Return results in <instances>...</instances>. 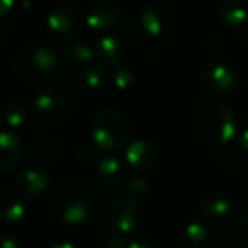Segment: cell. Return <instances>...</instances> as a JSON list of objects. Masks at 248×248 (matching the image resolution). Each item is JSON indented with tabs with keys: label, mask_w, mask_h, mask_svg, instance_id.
Wrapping results in <instances>:
<instances>
[{
	"label": "cell",
	"mask_w": 248,
	"mask_h": 248,
	"mask_svg": "<svg viewBox=\"0 0 248 248\" xmlns=\"http://www.w3.org/2000/svg\"><path fill=\"white\" fill-rule=\"evenodd\" d=\"M69 113L68 96L56 88L39 92L32 100V117L43 127H56L66 120Z\"/></svg>",
	"instance_id": "8992f818"
},
{
	"label": "cell",
	"mask_w": 248,
	"mask_h": 248,
	"mask_svg": "<svg viewBox=\"0 0 248 248\" xmlns=\"http://www.w3.org/2000/svg\"><path fill=\"white\" fill-rule=\"evenodd\" d=\"M107 79V73L100 64H88L79 71L78 85L85 93H95L101 90Z\"/></svg>",
	"instance_id": "7402d4cb"
},
{
	"label": "cell",
	"mask_w": 248,
	"mask_h": 248,
	"mask_svg": "<svg viewBox=\"0 0 248 248\" xmlns=\"http://www.w3.org/2000/svg\"><path fill=\"white\" fill-rule=\"evenodd\" d=\"M238 145H240V149H242L243 152H247V154H248V125L242 130V134H240V137H238Z\"/></svg>",
	"instance_id": "4dcf8cb0"
},
{
	"label": "cell",
	"mask_w": 248,
	"mask_h": 248,
	"mask_svg": "<svg viewBox=\"0 0 248 248\" xmlns=\"http://www.w3.org/2000/svg\"><path fill=\"white\" fill-rule=\"evenodd\" d=\"M199 211L204 218L219 221L232 215L233 211V201L226 193L221 191H209L204 193L199 199Z\"/></svg>",
	"instance_id": "5bb4252c"
},
{
	"label": "cell",
	"mask_w": 248,
	"mask_h": 248,
	"mask_svg": "<svg viewBox=\"0 0 248 248\" xmlns=\"http://www.w3.org/2000/svg\"><path fill=\"white\" fill-rule=\"evenodd\" d=\"M46 27L54 37H69L78 27V17L68 5H56L47 12Z\"/></svg>",
	"instance_id": "7c38bea8"
},
{
	"label": "cell",
	"mask_w": 248,
	"mask_h": 248,
	"mask_svg": "<svg viewBox=\"0 0 248 248\" xmlns=\"http://www.w3.org/2000/svg\"><path fill=\"white\" fill-rule=\"evenodd\" d=\"M0 248H20V247L19 242L10 233H2L0 235Z\"/></svg>",
	"instance_id": "83f0119b"
},
{
	"label": "cell",
	"mask_w": 248,
	"mask_h": 248,
	"mask_svg": "<svg viewBox=\"0 0 248 248\" xmlns=\"http://www.w3.org/2000/svg\"><path fill=\"white\" fill-rule=\"evenodd\" d=\"M62 5H76V3H81L83 0H59Z\"/></svg>",
	"instance_id": "836d02e7"
},
{
	"label": "cell",
	"mask_w": 248,
	"mask_h": 248,
	"mask_svg": "<svg viewBox=\"0 0 248 248\" xmlns=\"http://www.w3.org/2000/svg\"><path fill=\"white\" fill-rule=\"evenodd\" d=\"M27 215L26 201L19 191L0 187V218L7 223H20Z\"/></svg>",
	"instance_id": "2e32d148"
},
{
	"label": "cell",
	"mask_w": 248,
	"mask_h": 248,
	"mask_svg": "<svg viewBox=\"0 0 248 248\" xmlns=\"http://www.w3.org/2000/svg\"><path fill=\"white\" fill-rule=\"evenodd\" d=\"M208 226L202 221H198V219H191V221L184 223L183 228H181V240L189 248H204V245L208 243Z\"/></svg>",
	"instance_id": "44dd1931"
},
{
	"label": "cell",
	"mask_w": 248,
	"mask_h": 248,
	"mask_svg": "<svg viewBox=\"0 0 248 248\" xmlns=\"http://www.w3.org/2000/svg\"><path fill=\"white\" fill-rule=\"evenodd\" d=\"M103 243L107 248H127L128 242H125V236L117 233L115 230H108L103 235Z\"/></svg>",
	"instance_id": "4316f807"
},
{
	"label": "cell",
	"mask_w": 248,
	"mask_h": 248,
	"mask_svg": "<svg viewBox=\"0 0 248 248\" xmlns=\"http://www.w3.org/2000/svg\"><path fill=\"white\" fill-rule=\"evenodd\" d=\"M14 5H16V0H0V19L9 16L12 12Z\"/></svg>",
	"instance_id": "f546056e"
},
{
	"label": "cell",
	"mask_w": 248,
	"mask_h": 248,
	"mask_svg": "<svg viewBox=\"0 0 248 248\" xmlns=\"http://www.w3.org/2000/svg\"><path fill=\"white\" fill-rule=\"evenodd\" d=\"M49 248H76V247L69 242H58V243H54V245H51Z\"/></svg>",
	"instance_id": "1f68e13d"
},
{
	"label": "cell",
	"mask_w": 248,
	"mask_h": 248,
	"mask_svg": "<svg viewBox=\"0 0 248 248\" xmlns=\"http://www.w3.org/2000/svg\"><path fill=\"white\" fill-rule=\"evenodd\" d=\"M160 160V150L155 142L149 139L132 140L125 149V162L137 172H149L155 169Z\"/></svg>",
	"instance_id": "30bf717a"
},
{
	"label": "cell",
	"mask_w": 248,
	"mask_h": 248,
	"mask_svg": "<svg viewBox=\"0 0 248 248\" xmlns=\"http://www.w3.org/2000/svg\"><path fill=\"white\" fill-rule=\"evenodd\" d=\"M61 56L73 66H88L95 58V47L79 39H68L59 47Z\"/></svg>",
	"instance_id": "ac0fdd59"
},
{
	"label": "cell",
	"mask_w": 248,
	"mask_h": 248,
	"mask_svg": "<svg viewBox=\"0 0 248 248\" xmlns=\"http://www.w3.org/2000/svg\"><path fill=\"white\" fill-rule=\"evenodd\" d=\"M120 9L111 2H96L86 10L85 22L90 29L96 32H105V31L113 29L120 22Z\"/></svg>",
	"instance_id": "8fae6325"
},
{
	"label": "cell",
	"mask_w": 248,
	"mask_h": 248,
	"mask_svg": "<svg viewBox=\"0 0 248 248\" xmlns=\"http://www.w3.org/2000/svg\"><path fill=\"white\" fill-rule=\"evenodd\" d=\"M125 44L120 37L117 36H103L96 41L95 44V58L98 59L100 64L107 68H120V64L125 59Z\"/></svg>",
	"instance_id": "4fadbf2b"
},
{
	"label": "cell",
	"mask_w": 248,
	"mask_h": 248,
	"mask_svg": "<svg viewBox=\"0 0 248 248\" xmlns=\"http://www.w3.org/2000/svg\"><path fill=\"white\" fill-rule=\"evenodd\" d=\"M98 147L95 144H83L79 145V149L76 150V160L81 164L83 167H93L96 166L98 167L100 164V154H98Z\"/></svg>",
	"instance_id": "d4e9b609"
},
{
	"label": "cell",
	"mask_w": 248,
	"mask_h": 248,
	"mask_svg": "<svg viewBox=\"0 0 248 248\" xmlns=\"http://www.w3.org/2000/svg\"><path fill=\"white\" fill-rule=\"evenodd\" d=\"M17 189L29 199L43 198L51 187V172L37 162H29L17 172Z\"/></svg>",
	"instance_id": "9c48e42d"
},
{
	"label": "cell",
	"mask_w": 248,
	"mask_h": 248,
	"mask_svg": "<svg viewBox=\"0 0 248 248\" xmlns=\"http://www.w3.org/2000/svg\"><path fill=\"white\" fill-rule=\"evenodd\" d=\"M199 85L206 95L216 101L230 100L238 92V76L226 62L209 61L201 68Z\"/></svg>",
	"instance_id": "5b68a950"
},
{
	"label": "cell",
	"mask_w": 248,
	"mask_h": 248,
	"mask_svg": "<svg viewBox=\"0 0 248 248\" xmlns=\"http://www.w3.org/2000/svg\"><path fill=\"white\" fill-rule=\"evenodd\" d=\"M127 248H157L155 243L149 238H135L132 242H128Z\"/></svg>",
	"instance_id": "f1b7e54d"
},
{
	"label": "cell",
	"mask_w": 248,
	"mask_h": 248,
	"mask_svg": "<svg viewBox=\"0 0 248 248\" xmlns=\"http://www.w3.org/2000/svg\"><path fill=\"white\" fill-rule=\"evenodd\" d=\"M135 81V75L130 68H125V66H120V68L115 69L113 73V85L117 90L120 92H127Z\"/></svg>",
	"instance_id": "484cf974"
},
{
	"label": "cell",
	"mask_w": 248,
	"mask_h": 248,
	"mask_svg": "<svg viewBox=\"0 0 248 248\" xmlns=\"http://www.w3.org/2000/svg\"><path fill=\"white\" fill-rule=\"evenodd\" d=\"M5 43H7L5 32H3V29H2V27H0V52L3 51V47H5Z\"/></svg>",
	"instance_id": "d6a6232c"
},
{
	"label": "cell",
	"mask_w": 248,
	"mask_h": 248,
	"mask_svg": "<svg viewBox=\"0 0 248 248\" xmlns=\"http://www.w3.org/2000/svg\"><path fill=\"white\" fill-rule=\"evenodd\" d=\"M32 149L43 159L49 160V162H56L64 154V142L59 137H49V135H46V137L36 139Z\"/></svg>",
	"instance_id": "603a6c76"
},
{
	"label": "cell",
	"mask_w": 248,
	"mask_h": 248,
	"mask_svg": "<svg viewBox=\"0 0 248 248\" xmlns=\"http://www.w3.org/2000/svg\"><path fill=\"white\" fill-rule=\"evenodd\" d=\"M245 248H248V242H247V245H245Z\"/></svg>",
	"instance_id": "e575fe53"
},
{
	"label": "cell",
	"mask_w": 248,
	"mask_h": 248,
	"mask_svg": "<svg viewBox=\"0 0 248 248\" xmlns=\"http://www.w3.org/2000/svg\"><path fill=\"white\" fill-rule=\"evenodd\" d=\"M193 125L204 140L218 145L230 144L236 135L235 111L219 101L199 105L193 115Z\"/></svg>",
	"instance_id": "3957f363"
},
{
	"label": "cell",
	"mask_w": 248,
	"mask_h": 248,
	"mask_svg": "<svg viewBox=\"0 0 248 248\" xmlns=\"http://www.w3.org/2000/svg\"><path fill=\"white\" fill-rule=\"evenodd\" d=\"M139 24L140 29L152 39H167L176 29V14L166 3L154 2L142 9Z\"/></svg>",
	"instance_id": "52a82bcc"
},
{
	"label": "cell",
	"mask_w": 248,
	"mask_h": 248,
	"mask_svg": "<svg viewBox=\"0 0 248 248\" xmlns=\"http://www.w3.org/2000/svg\"><path fill=\"white\" fill-rule=\"evenodd\" d=\"M144 218V209L140 201L130 198H118L110 202L108 208V223L110 228L120 235H130L139 230Z\"/></svg>",
	"instance_id": "ba28073f"
},
{
	"label": "cell",
	"mask_w": 248,
	"mask_h": 248,
	"mask_svg": "<svg viewBox=\"0 0 248 248\" xmlns=\"http://www.w3.org/2000/svg\"><path fill=\"white\" fill-rule=\"evenodd\" d=\"M128 164L117 155H105L98 164V177L108 189H117L127 181Z\"/></svg>",
	"instance_id": "9a60e30c"
},
{
	"label": "cell",
	"mask_w": 248,
	"mask_h": 248,
	"mask_svg": "<svg viewBox=\"0 0 248 248\" xmlns=\"http://www.w3.org/2000/svg\"><path fill=\"white\" fill-rule=\"evenodd\" d=\"M150 189H152V184H150L147 177L134 176L122 184V198H130L135 199V201H140V199L149 196Z\"/></svg>",
	"instance_id": "cb8c5ba5"
},
{
	"label": "cell",
	"mask_w": 248,
	"mask_h": 248,
	"mask_svg": "<svg viewBox=\"0 0 248 248\" xmlns=\"http://www.w3.org/2000/svg\"><path fill=\"white\" fill-rule=\"evenodd\" d=\"M49 213L59 223L79 225L93 213V198L88 187L78 181L61 183L49 196Z\"/></svg>",
	"instance_id": "6da1fadb"
},
{
	"label": "cell",
	"mask_w": 248,
	"mask_h": 248,
	"mask_svg": "<svg viewBox=\"0 0 248 248\" xmlns=\"http://www.w3.org/2000/svg\"><path fill=\"white\" fill-rule=\"evenodd\" d=\"M218 19L226 27H242L248 20L245 0H221L218 5Z\"/></svg>",
	"instance_id": "d6986e66"
},
{
	"label": "cell",
	"mask_w": 248,
	"mask_h": 248,
	"mask_svg": "<svg viewBox=\"0 0 248 248\" xmlns=\"http://www.w3.org/2000/svg\"><path fill=\"white\" fill-rule=\"evenodd\" d=\"M24 157V142L16 132H0V169H14Z\"/></svg>",
	"instance_id": "e0dca14e"
},
{
	"label": "cell",
	"mask_w": 248,
	"mask_h": 248,
	"mask_svg": "<svg viewBox=\"0 0 248 248\" xmlns=\"http://www.w3.org/2000/svg\"><path fill=\"white\" fill-rule=\"evenodd\" d=\"M103 2H110V0H103Z\"/></svg>",
	"instance_id": "d590c367"
},
{
	"label": "cell",
	"mask_w": 248,
	"mask_h": 248,
	"mask_svg": "<svg viewBox=\"0 0 248 248\" xmlns=\"http://www.w3.org/2000/svg\"><path fill=\"white\" fill-rule=\"evenodd\" d=\"M27 120V107L22 100H9L0 107V124L9 130L24 127Z\"/></svg>",
	"instance_id": "ffe728a7"
},
{
	"label": "cell",
	"mask_w": 248,
	"mask_h": 248,
	"mask_svg": "<svg viewBox=\"0 0 248 248\" xmlns=\"http://www.w3.org/2000/svg\"><path fill=\"white\" fill-rule=\"evenodd\" d=\"M16 78L27 86H43L58 71V56L47 46H24L12 58Z\"/></svg>",
	"instance_id": "7a4b0ae2"
},
{
	"label": "cell",
	"mask_w": 248,
	"mask_h": 248,
	"mask_svg": "<svg viewBox=\"0 0 248 248\" xmlns=\"http://www.w3.org/2000/svg\"><path fill=\"white\" fill-rule=\"evenodd\" d=\"M90 132L96 147L113 152L130 144L132 125L122 111L115 108H103L93 115Z\"/></svg>",
	"instance_id": "277c9868"
}]
</instances>
